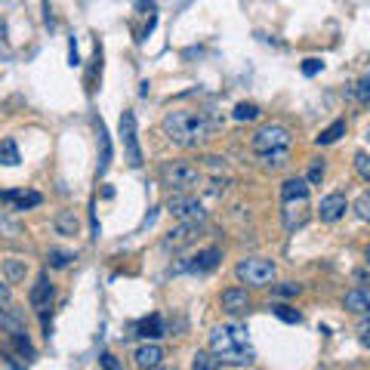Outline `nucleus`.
Masks as SVG:
<instances>
[{
    "instance_id": "a878e982",
    "label": "nucleus",
    "mask_w": 370,
    "mask_h": 370,
    "mask_svg": "<svg viewBox=\"0 0 370 370\" xmlns=\"http://www.w3.org/2000/svg\"><path fill=\"white\" fill-rule=\"evenodd\" d=\"M56 231H59V235H74V231H78V219H74V213L62 210L59 216H56Z\"/></svg>"
},
{
    "instance_id": "473e14b6",
    "label": "nucleus",
    "mask_w": 370,
    "mask_h": 370,
    "mask_svg": "<svg viewBox=\"0 0 370 370\" xmlns=\"http://www.w3.org/2000/svg\"><path fill=\"white\" fill-rule=\"evenodd\" d=\"M300 290H302L300 284L284 281V284H278V287H275V296H300Z\"/></svg>"
},
{
    "instance_id": "9d476101",
    "label": "nucleus",
    "mask_w": 370,
    "mask_h": 370,
    "mask_svg": "<svg viewBox=\"0 0 370 370\" xmlns=\"http://www.w3.org/2000/svg\"><path fill=\"white\" fill-rule=\"evenodd\" d=\"M198 226L201 222H179V226L164 238V247L166 250H182V247L194 244V240H198Z\"/></svg>"
},
{
    "instance_id": "aec40b11",
    "label": "nucleus",
    "mask_w": 370,
    "mask_h": 370,
    "mask_svg": "<svg viewBox=\"0 0 370 370\" xmlns=\"http://www.w3.org/2000/svg\"><path fill=\"white\" fill-rule=\"evenodd\" d=\"M287 157H290V152H287V148H272V152H259V161H263L265 170H281V166L287 164Z\"/></svg>"
},
{
    "instance_id": "6e6552de",
    "label": "nucleus",
    "mask_w": 370,
    "mask_h": 370,
    "mask_svg": "<svg viewBox=\"0 0 370 370\" xmlns=\"http://www.w3.org/2000/svg\"><path fill=\"white\" fill-rule=\"evenodd\" d=\"M53 296H56V287H53V281H50V275H41L34 281V287H31V293H28V302H31V309L34 312H46L50 309V302H53Z\"/></svg>"
},
{
    "instance_id": "0eeeda50",
    "label": "nucleus",
    "mask_w": 370,
    "mask_h": 370,
    "mask_svg": "<svg viewBox=\"0 0 370 370\" xmlns=\"http://www.w3.org/2000/svg\"><path fill=\"white\" fill-rule=\"evenodd\" d=\"M290 139L293 136H290V130H287L284 124H268L253 136V148H256V154L259 152H272V148H290Z\"/></svg>"
},
{
    "instance_id": "b1692460",
    "label": "nucleus",
    "mask_w": 370,
    "mask_h": 370,
    "mask_svg": "<svg viewBox=\"0 0 370 370\" xmlns=\"http://www.w3.org/2000/svg\"><path fill=\"white\" fill-rule=\"evenodd\" d=\"M22 157H18V145H16V139H4L0 142V164L4 166H16Z\"/></svg>"
},
{
    "instance_id": "9b49d317",
    "label": "nucleus",
    "mask_w": 370,
    "mask_h": 370,
    "mask_svg": "<svg viewBox=\"0 0 370 370\" xmlns=\"http://www.w3.org/2000/svg\"><path fill=\"white\" fill-rule=\"evenodd\" d=\"M222 309H226L231 318L244 314L250 309V293L240 290V287H228V290H222Z\"/></svg>"
},
{
    "instance_id": "c9c22d12",
    "label": "nucleus",
    "mask_w": 370,
    "mask_h": 370,
    "mask_svg": "<svg viewBox=\"0 0 370 370\" xmlns=\"http://www.w3.org/2000/svg\"><path fill=\"white\" fill-rule=\"evenodd\" d=\"M99 364H102V370H124V364L111 355V352H102V358H99Z\"/></svg>"
},
{
    "instance_id": "7c9ffc66",
    "label": "nucleus",
    "mask_w": 370,
    "mask_h": 370,
    "mask_svg": "<svg viewBox=\"0 0 370 370\" xmlns=\"http://www.w3.org/2000/svg\"><path fill=\"white\" fill-rule=\"evenodd\" d=\"M355 170H358L361 179L370 182V154H367V152H358V154H355Z\"/></svg>"
},
{
    "instance_id": "5701e85b",
    "label": "nucleus",
    "mask_w": 370,
    "mask_h": 370,
    "mask_svg": "<svg viewBox=\"0 0 370 370\" xmlns=\"http://www.w3.org/2000/svg\"><path fill=\"white\" fill-rule=\"evenodd\" d=\"M339 136H346V120H333L327 130H321V136L314 139V142H318V145H333Z\"/></svg>"
},
{
    "instance_id": "58836bf2",
    "label": "nucleus",
    "mask_w": 370,
    "mask_h": 370,
    "mask_svg": "<svg viewBox=\"0 0 370 370\" xmlns=\"http://www.w3.org/2000/svg\"><path fill=\"white\" fill-rule=\"evenodd\" d=\"M0 228H4V231H9V235H6V238H18V231H22V228H18V226H16V222H9L6 216H0Z\"/></svg>"
},
{
    "instance_id": "c756f323",
    "label": "nucleus",
    "mask_w": 370,
    "mask_h": 370,
    "mask_svg": "<svg viewBox=\"0 0 370 370\" xmlns=\"http://www.w3.org/2000/svg\"><path fill=\"white\" fill-rule=\"evenodd\" d=\"M349 92L361 102V105H367V102H370V78H361V80L355 83V90H349Z\"/></svg>"
},
{
    "instance_id": "79ce46f5",
    "label": "nucleus",
    "mask_w": 370,
    "mask_h": 370,
    "mask_svg": "<svg viewBox=\"0 0 370 370\" xmlns=\"http://www.w3.org/2000/svg\"><path fill=\"white\" fill-rule=\"evenodd\" d=\"M364 256H367V265H370V244H367V250H364Z\"/></svg>"
},
{
    "instance_id": "dca6fc26",
    "label": "nucleus",
    "mask_w": 370,
    "mask_h": 370,
    "mask_svg": "<svg viewBox=\"0 0 370 370\" xmlns=\"http://www.w3.org/2000/svg\"><path fill=\"white\" fill-rule=\"evenodd\" d=\"M0 330H6L9 337H16V333H25V318H22V312H18L13 302H9V305H0Z\"/></svg>"
},
{
    "instance_id": "1a4fd4ad",
    "label": "nucleus",
    "mask_w": 370,
    "mask_h": 370,
    "mask_svg": "<svg viewBox=\"0 0 370 370\" xmlns=\"http://www.w3.org/2000/svg\"><path fill=\"white\" fill-rule=\"evenodd\" d=\"M346 210H349V201H346V194H339V191H333V194H327V198H321V204H318L321 222H339L342 216H346Z\"/></svg>"
},
{
    "instance_id": "412c9836",
    "label": "nucleus",
    "mask_w": 370,
    "mask_h": 370,
    "mask_svg": "<svg viewBox=\"0 0 370 370\" xmlns=\"http://www.w3.org/2000/svg\"><path fill=\"white\" fill-rule=\"evenodd\" d=\"M25 272H28L25 259H6V263H4L6 284H18V281H25Z\"/></svg>"
},
{
    "instance_id": "f257e3e1",
    "label": "nucleus",
    "mask_w": 370,
    "mask_h": 370,
    "mask_svg": "<svg viewBox=\"0 0 370 370\" xmlns=\"http://www.w3.org/2000/svg\"><path fill=\"white\" fill-rule=\"evenodd\" d=\"M164 133L170 142L182 145V148H198L201 142H207L213 133V124L201 111H166L164 115Z\"/></svg>"
},
{
    "instance_id": "39448f33",
    "label": "nucleus",
    "mask_w": 370,
    "mask_h": 370,
    "mask_svg": "<svg viewBox=\"0 0 370 370\" xmlns=\"http://www.w3.org/2000/svg\"><path fill=\"white\" fill-rule=\"evenodd\" d=\"M161 182L173 191H189V189H194V185H201V170L191 164H185V161H173L161 170Z\"/></svg>"
},
{
    "instance_id": "c85d7f7f",
    "label": "nucleus",
    "mask_w": 370,
    "mask_h": 370,
    "mask_svg": "<svg viewBox=\"0 0 370 370\" xmlns=\"http://www.w3.org/2000/svg\"><path fill=\"white\" fill-rule=\"evenodd\" d=\"M272 312H275L281 321H287V324H300V321H302V314L296 312V309H290V305H272Z\"/></svg>"
},
{
    "instance_id": "20e7f679",
    "label": "nucleus",
    "mask_w": 370,
    "mask_h": 370,
    "mask_svg": "<svg viewBox=\"0 0 370 370\" xmlns=\"http://www.w3.org/2000/svg\"><path fill=\"white\" fill-rule=\"evenodd\" d=\"M166 213H170L173 219H179V222H204L207 219L204 204L189 191H173L170 198H166Z\"/></svg>"
},
{
    "instance_id": "423d86ee",
    "label": "nucleus",
    "mask_w": 370,
    "mask_h": 370,
    "mask_svg": "<svg viewBox=\"0 0 370 370\" xmlns=\"http://www.w3.org/2000/svg\"><path fill=\"white\" fill-rule=\"evenodd\" d=\"M120 139H124V154L127 164L139 170L142 166V148H139V133H136V115L133 111H120Z\"/></svg>"
},
{
    "instance_id": "ddd939ff",
    "label": "nucleus",
    "mask_w": 370,
    "mask_h": 370,
    "mask_svg": "<svg viewBox=\"0 0 370 370\" xmlns=\"http://www.w3.org/2000/svg\"><path fill=\"white\" fill-rule=\"evenodd\" d=\"M309 194H312V185L305 179H287L281 185V201L284 204H305Z\"/></svg>"
},
{
    "instance_id": "2f4dec72",
    "label": "nucleus",
    "mask_w": 370,
    "mask_h": 370,
    "mask_svg": "<svg viewBox=\"0 0 370 370\" xmlns=\"http://www.w3.org/2000/svg\"><path fill=\"white\" fill-rule=\"evenodd\" d=\"M355 210H358L361 219L370 222V191H364V194H361V198L355 201Z\"/></svg>"
},
{
    "instance_id": "6ab92c4d",
    "label": "nucleus",
    "mask_w": 370,
    "mask_h": 370,
    "mask_svg": "<svg viewBox=\"0 0 370 370\" xmlns=\"http://www.w3.org/2000/svg\"><path fill=\"white\" fill-rule=\"evenodd\" d=\"M164 333L166 330H164V318H161V314H148V318L139 324V337H142V339H161Z\"/></svg>"
},
{
    "instance_id": "72a5a7b5",
    "label": "nucleus",
    "mask_w": 370,
    "mask_h": 370,
    "mask_svg": "<svg viewBox=\"0 0 370 370\" xmlns=\"http://www.w3.org/2000/svg\"><path fill=\"white\" fill-rule=\"evenodd\" d=\"M321 179H324V164L314 161V164L309 166V176H305V182H309V185H318Z\"/></svg>"
},
{
    "instance_id": "2eb2a0df",
    "label": "nucleus",
    "mask_w": 370,
    "mask_h": 370,
    "mask_svg": "<svg viewBox=\"0 0 370 370\" xmlns=\"http://www.w3.org/2000/svg\"><path fill=\"white\" fill-rule=\"evenodd\" d=\"M133 358H136V364L142 370H157L161 367V361H164V349L157 346V342H145V346L136 349Z\"/></svg>"
},
{
    "instance_id": "f3484780",
    "label": "nucleus",
    "mask_w": 370,
    "mask_h": 370,
    "mask_svg": "<svg viewBox=\"0 0 370 370\" xmlns=\"http://www.w3.org/2000/svg\"><path fill=\"white\" fill-rule=\"evenodd\" d=\"M342 305L355 314H370V287H355L342 296Z\"/></svg>"
},
{
    "instance_id": "4468645a",
    "label": "nucleus",
    "mask_w": 370,
    "mask_h": 370,
    "mask_svg": "<svg viewBox=\"0 0 370 370\" xmlns=\"http://www.w3.org/2000/svg\"><path fill=\"white\" fill-rule=\"evenodd\" d=\"M219 259H222V250L219 247H207V250H201L198 256L189 259V272H198V275L213 272V268L219 265Z\"/></svg>"
},
{
    "instance_id": "f03ea898",
    "label": "nucleus",
    "mask_w": 370,
    "mask_h": 370,
    "mask_svg": "<svg viewBox=\"0 0 370 370\" xmlns=\"http://www.w3.org/2000/svg\"><path fill=\"white\" fill-rule=\"evenodd\" d=\"M210 349L213 355L222 358V364H238L244 367L253 361V349H250V333L244 324L231 321V324H222L210 333Z\"/></svg>"
},
{
    "instance_id": "f704fd0d",
    "label": "nucleus",
    "mask_w": 370,
    "mask_h": 370,
    "mask_svg": "<svg viewBox=\"0 0 370 370\" xmlns=\"http://www.w3.org/2000/svg\"><path fill=\"white\" fill-rule=\"evenodd\" d=\"M358 339H361V346L364 349H370V314L367 318H361V324H358Z\"/></svg>"
},
{
    "instance_id": "e433bc0d",
    "label": "nucleus",
    "mask_w": 370,
    "mask_h": 370,
    "mask_svg": "<svg viewBox=\"0 0 370 370\" xmlns=\"http://www.w3.org/2000/svg\"><path fill=\"white\" fill-rule=\"evenodd\" d=\"M321 68H324V62H321V59H305V62H302V74H305V78L318 74Z\"/></svg>"
},
{
    "instance_id": "a211bd4d",
    "label": "nucleus",
    "mask_w": 370,
    "mask_h": 370,
    "mask_svg": "<svg viewBox=\"0 0 370 370\" xmlns=\"http://www.w3.org/2000/svg\"><path fill=\"white\" fill-rule=\"evenodd\" d=\"M96 130H99V145H102V154H99V166H96V173L99 176H105L108 173V166H111V139H108V130L102 120H96Z\"/></svg>"
},
{
    "instance_id": "4c0bfd02",
    "label": "nucleus",
    "mask_w": 370,
    "mask_h": 370,
    "mask_svg": "<svg viewBox=\"0 0 370 370\" xmlns=\"http://www.w3.org/2000/svg\"><path fill=\"white\" fill-rule=\"evenodd\" d=\"M68 65H71V68H78V65H80V56H78V41H74V37L68 41Z\"/></svg>"
},
{
    "instance_id": "37998d69",
    "label": "nucleus",
    "mask_w": 370,
    "mask_h": 370,
    "mask_svg": "<svg viewBox=\"0 0 370 370\" xmlns=\"http://www.w3.org/2000/svg\"><path fill=\"white\" fill-rule=\"evenodd\" d=\"M364 139H367V142H370V127H367V133H364Z\"/></svg>"
},
{
    "instance_id": "bb28decb",
    "label": "nucleus",
    "mask_w": 370,
    "mask_h": 370,
    "mask_svg": "<svg viewBox=\"0 0 370 370\" xmlns=\"http://www.w3.org/2000/svg\"><path fill=\"white\" fill-rule=\"evenodd\" d=\"M259 117V105L253 102H238L235 105V120H256Z\"/></svg>"
},
{
    "instance_id": "ea45409f",
    "label": "nucleus",
    "mask_w": 370,
    "mask_h": 370,
    "mask_svg": "<svg viewBox=\"0 0 370 370\" xmlns=\"http://www.w3.org/2000/svg\"><path fill=\"white\" fill-rule=\"evenodd\" d=\"M13 302V293H9V284L0 281V305H9Z\"/></svg>"
},
{
    "instance_id": "a19ab883",
    "label": "nucleus",
    "mask_w": 370,
    "mask_h": 370,
    "mask_svg": "<svg viewBox=\"0 0 370 370\" xmlns=\"http://www.w3.org/2000/svg\"><path fill=\"white\" fill-rule=\"evenodd\" d=\"M139 9H154V0H133Z\"/></svg>"
},
{
    "instance_id": "393cba45",
    "label": "nucleus",
    "mask_w": 370,
    "mask_h": 370,
    "mask_svg": "<svg viewBox=\"0 0 370 370\" xmlns=\"http://www.w3.org/2000/svg\"><path fill=\"white\" fill-rule=\"evenodd\" d=\"M46 263H50V268H68L74 263V253H68V250H62V247H53L50 253H46Z\"/></svg>"
},
{
    "instance_id": "f8f14e48",
    "label": "nucleus",
    "mask_w": 370,
    "mask_h": 370,
    "mask_svg": "<svg viewBox=\"0 0 370 370\" xmlns=\"http://www.w3.org/2000/svg\"><path fill=\"white\" fill-rule=\"evenodd\" d=\"M0 201H6L13 210H31L43 204L41 191H0Z\"/></svg>"
},
{
    "instance_id": "7ed1b4c3",
    "label": "nucleus",
    "mask_w": 370,
    "mask_h": 370,
    "mask_svg": "<svg viewBox=\"0 0 370 370\" xmlns=\"http://www.w3.org/2000/svg\"><path fill=\"white\" fill-rule=\"evenodd\" d=\"M235 275H238V281L247 287H265V284H272V278H275V263L250 256V259H240L235 265Z\"/></svg>"
},
{
    "instance_id": "4be33fe9",
    "label": "nucleus",
    "mask_w": 370,
    "mask_h": 370,
    "mask_svg": "<svg viewBox=\"0 0 370 370\" xmlns=\"http://www.w3.org/2000/svg\"><path fill=\"white\" fill-rule=\"evenodd\" d=\"M191 370H222V358H216L213 352H198L191 358Z\"/></svg>"
},
{
    "instance_id": "cd10ccee",
    "label": "nucleus",
    "mask_w": 370,
    "mask_h": 370,
    "mask_svg": "<svg viewBox=\"0 0 370 370\" xmlns=\"http://www.w3.org/2000/svg\"><path fill=\"white\" fill-rule=\"evenodd\" d=\"M13 346H16V352L22 358H34V346H31V339H28V333H16L13 337Z\"/></svg>"
}]
</instances>
